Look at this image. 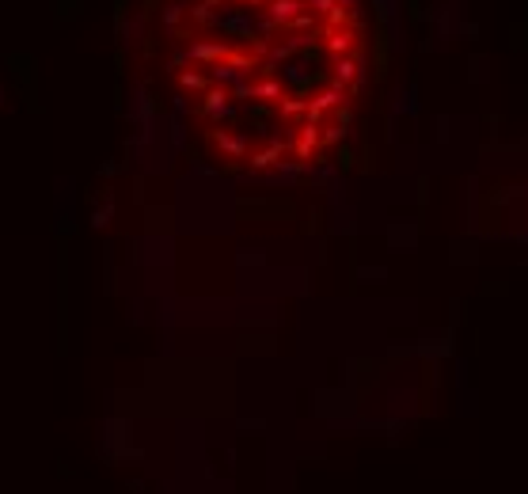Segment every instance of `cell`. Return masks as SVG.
<instances>
[{
    "label": "cell",
    "mask_w": 528,
    "mask_h": 494,
    "mask_svg": "<svg viewBox=\"0 0 528 494\" xmlns=\"http://www.w3.org/2000/svg\"><path fill=\"white\" fill-rule=\"evenodd\" d=\"M167 69L202 134L247 164L300 160L338 129L365 65L354 0H183Z\"/></svg>",
    "instance_id": "6da1fadb"
}]
</instances>
